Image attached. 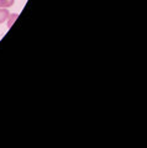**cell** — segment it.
Listing matches in <instances>:
<instances>
[{
	"label": "cell",
	"instance_id": "cell-2",
	"mask_svg": "<svg viewBox=\"0 0 147 148\" xmlns=\"http://www.w3.org/2000/svg\"><path fill=\"white\" fill-rule=\"evenodd\" d=\"M15 0H0V9H8L14 5Z\"/></svg>",
	"mask_w": 147,
	"mask_h": 148
},
{
	"label": "cell",
	"instance_id": "cell-1",
	"mask_svg": "<svg viewBox=\"0 0 147 148\" xmlns=\"http://www.w3.org/2000/svg\"><path fill=\"white\" fill-rule=\"evenodd\" d=\"M9 16H10V12H9L8 9H0V24L5 22Z\"/></svg>",
	"mask_w": 147,
	"mask_h": 148
},
{
	"label": "cell",
	"instance_id": "cell-3",
	"mask_svg": "<svg viewBox=\"0 0 147 148\" xmlns=\"http://www.w3.org/2000/svg\"><path fill=\"white\" fill-rule=\"evenodd\" d=\"M17 18V14H10V16H9V21H8V27L10 29V27L14 25V22Z\"/></svg>",
	"mask_w": 147,
	"mask_h": 148
}]
</instances>
